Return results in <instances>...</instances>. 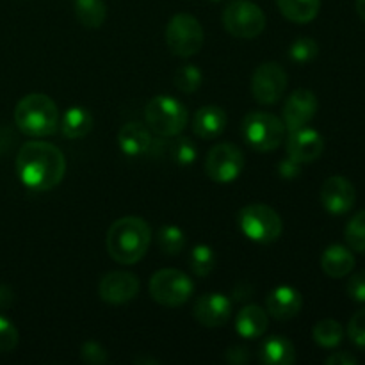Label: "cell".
<instances>
[{
  "instance_id": "obj_15",
  "label": "cell",
  "mask_w": 365,
  "mask_h": 365,
  "mask_svg": "<svg viewBox=\"0 0 365 365\" xmlns=\"http://www.w3.org/2000/svg\"><path fill=\"white\" fill-rule=\"evenodd\" d=\"M232 316V302L220 292H209L196 299L195 317L207 328H220Z\"/></svg>"
},
{
  "instance_id": "obj_35",
  "label": "cell",
  "mask_w": 365,
  "mask_h": 365,
  "mask_svg": "<svg viewBox=\"0 0 365 365\" xmlns=\"http://www.w3.org/2000/svg\"><path fill=\"white\" fill-rule=\"evenodd\" d=\"M81 356L84 362L93 364V365H102L107 362V353L98 342L95 341H88L82 344L81 348Z\"/></svg>"
},
{
  "instance_id": "obj_8",
  "label": "cell",
  "mask_w": 365,
  "mask_h": 365,
  "mask_svg": "<svg viewBox=\"0 0 365 365\" xmlns=\"http://www.w3.org/2000/svg\"><path fill=\"white\" fill-rule=\"evenodd\" d=\"M203 29L192 14L178 13L166 27L168 48L178 57H192L203 46Z\"/></svg>"
},
{
  "instance_id": "obj_25",
  "label": "cell",
  "mask_w": 365,
  "mask_h": 365,
  "mask_svg": "<svg viewBox=\"0 0 365 365\" xmlns=\"http://www.w3.org/2000/svg\"><path fill=\"white\" fill-rule=\"evenodd\" d=\"M75 16L84 27L98 29L107 18V6L103 0H75Z\"/></svg>"
},
{
  "instance_id": "obj_32",
  "label": "cell",
  "mask_w": 365,
  "mask_h": 365,
  "mask_svg": "<svg viewBox=\"0 0 365 365\" xmlns=\"http://www.w3.org/2000/svg\"><path fill=\"white\" fill-rule=\"evenodd\" d=\"M170 155L180 166H189L196 160L198 157V148L195 143L187 138H177L170 145Z\"/></svg>"
},
{
  "instance_id": "obj_42",
  "label": "cell",
  "mask_w": 365,
  "mask_h": 365,
  "mask_svg": "<svg viewBox=\"0 0 365 365\" xmlns=\"http://www.w3.org/2000/svg\"><path fill=\"white\" fill-rule=\"evenodd\" d=\"M210 2H220V0H210Z\"/></svg>"
},
{
  "instance_id": "obj_40",
  "label": "cell",
  "mask_w": 365,
  "mask_h": 365,
  "mask_svg": "<svg viewBox=\"0 0 365 365\" xmlns=\"http://www.w3.org/2000/svg\"><path fill=\"white\" fill-rule=\"evenodd\" d=\"M13 299H14L13 291H11L7 285H0V310L9 309L11 303H13Z\"/></svg>"
},
{
  "instance_id": "obj_18",
  "label": "cell",
  "mask_w": 365,
  "mask_h": 365,
  "mask_svg": "<svg viewBox=\"0 0 365 365\" xmlns=\"http://www.w3.org/2000/svg\"><path fill=\"white\" fill-rule=\"evenodd\" d=\"M118 145L125 155L138 157L152 150L153 139L145 125L130 121V123H125L118 132Z\"/></svg>"
},
{
  "instance_id": "obj_9",
  "label": "cell",
  "mask_w": 365,
  "mask_h": 365,
  "mask_svg": "<svg viewBox=\"0 0 365 365\" xmlns=\"http://www.w3.org/2000/svg\"><path fill=\"white\" fill-rule=\"evenodd\" d=\"M195 291V284L178 269H160L150 280V296L163 307H180Z\"/></svg>"
},
{
  "instance_id": "obj_31",
  "label": "cell",
  "mask_w": 365,
  "mask_h": 365,
  "mask_svg": "<svg viewBox=\"0 0 365 365\" xmlns=\"http://www.w3.org/2000/svg\"><path fill=\"white\" fill-rule=\"evenodd\" d=\"M319 53V45H317L316 39L312 38H298L296 41H292V45L289 46V57L291 61L299 64H305L314 61Z\"/></svg>"
},
{
  "instance_id": "obj_22",
  "label": "cell",
  "mask_w": 365,
  "mask_h": 365,
  "mask_svg": "<svg viewBox=\"0 0 365 365\" xmlns=\"http://www.w3.org/2000/svg\"><path fill=\"white\" fill-rule=\"evenodd\" d=\"M260 360L267 365H291L296 362V349L291 341L274 335L267 339L260 348Z\"/></svg>"
},
{
  "instance_id": "obj_13",
  "label": "cell",
  "mask_w": 365,
  "mask_h": 365,
  "mask_svg": "<svg viewBox=\"0 0 365 365\" xmlns=\"http://www.w3.org/2000/svg\"><path fill=\"white\" fill-rule=\"evenodd\" d=\"M139 292V278L128 271H113L102 278L98 285L100 298L110 305H123Z\"/></svg>"
},
{
  "instance_id": "obj_14",
  "label": "cell",
  "mask_w": 365,
  "mask_h": 365,
  "mask_svg": "<svg viewBox=\"0 0 365 365\" xmlns=\"http://www.w3.org/2000/svg\"><path fill=\"white\" fill-rule=\"evenodd\" d=\"M317 98L310 89H296L284 106V123L289 130H298L314 120L317 113Z\"/></svg>"
},
{
  "instance_id": "obj_16",
  "label": "cell",
  "mask_w": 365,
  "mask_h": 365,
  "mask_svg": "<svg viewBox=\"0 0 365 365\" xmlns=\"http://www.w3.org/2000/svg\"><path fill=\"white\" fill-rule=\"evenodd\" d=\"M323 135L317 130L302 127L298 130L291 132V138L287 141V153L291 159L298 160L299 164L314 163V160L323 155Z\"/></svg>"
},
{
  "instance_id": "obj_12",
  "label": "cell",
  "mask_w": 365,
  "mask_h": 365,
  "mask_svg": "<svg viewBox=\"0 0 365 365\" xmlns=\"http://www.w3.org/2000/svg\"><path fill=\"white\" fill-rule=\"evenodd\" d=\"M355 185L341 175L330 177L321 187V203L334 216H342V214L349 212L355 205Z\"/></svg>"
},
{
  "instance_id": "obj_3",
  "label": "cell",
  "mask_w": 365,
  "mask_h": 365,
  "mask_svg": "<svg viewBox=\"0 0 365 365\" xmlns=\"http://www.w3.org/2000/svg\"><path fill=\"white\" fill-rule=\"evenodd\" d=\"M14 123L31 138H46L57 130L59 110L56 102L43 93H31L18 102L14 109Z\"/></svg>"
},
{
  "instance_id": "obj_27",
  "label": "cell",
  "mask_w": 365,
  "mask_h": 365,
  "mask_svg": "<svg viewBox=\"0 0 365 365\" xmlns=\"http://www.w3.org/2000/svg\"><path fill=\"white\" fill-rule=\"evenodd\" d=\"M202 70L198 66H195V64H184L173 75L175 88L178 91L185 93V95H192L195 91H198L200 86H202Z\"/></svg>"
},
{
  "instance_id": "obj_28",
  "label": "cell",
  "mask_w": 365,
  "mask_h": 365,
  "mask_svg": "<svg viewBox=\"0 0 365 365\" xmlns=\"http://www.w3.org/2000/svg\"><path fill=\"white\" fill-rule=\"evenodd\" d=\"M189 264L196 277H209L212 273L214 266H216V255L214 250L207 245H198L192 248L191 257H189Z\"/></svg>"
},
{
  "instance_id": "obj_26",
  "label": "cell",
  "mask_w": 365,
  "mask_h": 365,
  "mask_svg": "<svg viewBox=\"0 0 365 365\" xmlns=\"http://www.w3.org/2000/svg\"><path fill=\"white\" fill-rule=\"evenodd\" d=\"M312 337L321 348L334 349L344 339V328L341 327V323L335 319H323L314 327Z\"/></svg>"
},
{
  "instance_id": "obj_6",
  "label": "cell",
  "mask_w": 365,
  "mask_h": 365,
  "mask_svg": "<svg viewBox=\"0 0 365 365\" xmlns=\"http://www.w3.org/2000/svg\"><path fill=\"white\" fill-rule=\"evenodd\" d=\"M239 227L246 237L260 242V245L278 241L282 230H284V223L277 210L271 209L269 205H262V203L245 207L239 212Z\"/></svg>"
},
{
  "instance_id": "obj_23",
  "label": "cell",
  "mask_w": 365,
  "mask_h": 365,
  "mask_svg": "<svg viewBox=\"0 0 365 365\" xmlns=\"http://www.w3.org/2000/svg\"><path fill=\"white\" fill-rule=\"evenodd\" d=\"M93 114L84 107H71L64 113L63 121H61V132L68 139H81L91 132Z\"/></svg>"
},
{
  "instance_id": "obj_17",
  "label": "cell",
  "mask_w": 365,
  "mask_h": 365,
  "mask_svg": "<svg viewBox=\"0 0 365 365\" xmlns=\"http://www.w3.org/2000/svg\"><path fill=\"white\" fill-rule=\"evenodd\" d=\"M302 305V294L291 285H280V287L273 289L266 298L267 314L277 321H289L298 316Z\"/></svg>"
},
{
  "instance_id": "obj_37",
  "label": "cell",
  "mask_w": 365,
  "mask_h": 365,
  "mask_svg": "<svg viewBox=\"0 0 365 365\" xmlns=\"http://www.w3.org/2000/svg\"><path fill=\"white\" fill-rule=\"evenodd\" d=\"M278 173H280V177L285 178V180H294V178H298L299 175H302V164L289 157V159L282 160V163L278 164Z\"/></svg>"
},
{
  "instance_id": "obj_20",
  "label": "cell",
  "mask_w": 365,
  "mask_h": 365,
  "mask_svg": "<svg viewBox=\"0 0 365 365\" xmlns=\"http://www.w3.org/2000/svg\"><path fill=\"white\" fill-rule=\"evenodd\" d=\"M321 267L330 278H344L355 267V257H353L351 248L334 245L324 250L321 257Z\"/></svg>"
},
{
  "instance_id": "obj_19",
  "label": "cell",
  "mask_w": 365,
  "mask_h": 365,
  "mask_svg": "<svg viewBox=\"0 0 365 365\" xmlns=\"http://www.w3.org/2000/svg\"><path fill=\"white\" fill-rule=\"evenodd\" d=\"M227 128V113L220 106H205L195 114L192 130L202 139H216Z\"/></svg>"
},
{
  "instance_id": "obj_33",
  "label": "cell",
  "mask_w": 365,
  "mask_h": 365,
  "mask_svg": "<svg viewBox=\"0 0 365 365\" xmlns=\"http://www.w3.org/2000/svg\"><path fill=\"white\" fill-rule=\"evenodd\" d=\"M18 346V330L7 317L0 316V353H11Z\"/></svg>"
},
{
  "instance_id": "obj_34",
  "label": "cell",
  "mask_w": 365,
  "mask_h": 365,
  "mask_svg": "<svg viewBox=\"0 0 365 365\" xmlns=\"http://www.w3.org/2000/svg\"><path fill=\"white\" fill-rule=\"evenodd\" d=\"M348 335L353 341V344L365 349V309L359 310V312L349 319Z\"/></svg>"
},
{
  "instance_id": "obj_29",
  "label": "cell",
  "mask_w": 365,
  "mask_h": 365,
  "mask_svg": "<svg viewBox=\"0 0 365 365\" xmlns=\"http://www.w3.org/2000/svg\"><path fill=\"white\" fill-rule=\"evenodd\" d=\"M157 242L160 250L168 255H178L185 246V234L175 225H166L157 234Z\"/></svg>"
},
{
  "instance_id": "obj_2",
  "label": "cell",
  "mask_w": 365,
  "mask_h": 365,
  "mask_svg": "<svg viewBox=\"0 0 365 365\" xmlns=\"http://www.w3.org/2000/svg\"><path fill=\"white\" fill-rule=\"evenodd\" d=\"M152 242V230L143 217L127 216L114 221L107 232V252L118 264L139 262Z\"/></svg>"
},
{
  "instance_id": "obj_4",
  "label": "cell",
  "mask_w": 365,
  "mask_h": 365,
  "mask_svg": "<svg viewBox=\"0 0 365 365\" xmlns=\"http://www.w3.org/2000/svg\"><path fill=\"white\" fill-rule=\"evenodd\" d=\"M145 121L153 134L160 138H175L187 125V109L173 96H153L145 107Z\"/></svg>"
},
{
  "instance_id": "obj_10",
  "label": "cell",
  "mask_w": 365,
  "mask_h": 365,
  "mask_svg": "<svg viewBox=\"0 0 365 365\" xmlns=\"http://www.w3.org/2000/svg\"><path fill=\"white\" fill-rule=\"evenodd\" d=\"M245 168V155L232 143H220L209 150L205 159V171L210 180L217 184H230L237 180Z\"/></svg>"
},
{
  "instance_id": "obj_5",
  "label": "cell",
  "mask_w": 365,
  "mask_h": 365,
  "mask_svg": "<svg viewBox=\"0 0 365 365\" xmlns=\"http://www.w3.org/2000/svg\"><path fill=\"white\" fill-rule=\"evenodd\" d=\"M242 135L246 143L257 152H273L284 141L285 125L274 114L255 110V113L246 114L242 120Z\"/></svg>"
},
{
  "instance_id": "obj_30",
  "label": "cell",
  "mask_w": 365,
  "mask_h": 365,
  "mask_svg": "<svg viewBox=\"0 0 365 365\" xmlns=\"http://www.w3.org/2000/svg\"><path fill=\"white\" fill-rule=\"evenodd\" d=\"M344 237L348 248H351L353 252L365 253V210H360L349 220L344 230Z\"/></svg>"
},
{
  "instance_id": "obj_11",
  "label": "cell",
  "mask_w": 365,
  "mask_h": 365,
  "mask_svg": "<svg viewBox=\"0 0 365 365\" xmlns=\"http://www.w3.org/2000/svg\"><path fill=\"white\" fill-rule=\"evenodd\" d=\"M287 73L278 63H262L252 75L253 98L262 106H273L284 96Z\"/></svg>"
},
{
  "instance_id": "obj_7",
  "label": "cell",
  "mask_w": 365,
  "mask_h": 365,
  "mask_svg": "<svg viewBox=\"0 0 365 365\" xmlns=\"http://www.w3.org/2000/svg\"><path fill=\"white\" fill-rule=\"evenodd\" d=\"M223 25L234 38L253 39L266 29V14L250 0H232L223 11Z\"/></svg>"
},
{
  "instance_id": "obj_1",
  "label": "cell",
  "mask_w": 365,
  "mask_h": 365,
  "mask_svg": "<svg viewBox=\"0 0 365 365\" xmlns=\"http://www.w3.org/2000/svg\"><path fill=\"white\" fill-rule=\"evenodd\" d=\"M16 173L32 191H48L61 184L66 173V159L52 143L29 141L16 155Z\"/></svg>"
},
{
  "instance_id": "obj_36",
  "label": "cell",
  "mask_w": 365,
  "mask_h": 365,
  "mask_svg": "<svg viewBox=\"0 0 365 365\" xmlns=\"http://www.w3.org/2000/svg\"><path fill=\"white\" fill-rule=\"evenodd\" d=\"M346 291H348L351 299H355L359 303H365V271L355 273L349 278L348 285H346Z\"/></svg>"
},
{
  "instance_id": "obj_38",
  "label": "cell",
  "mask_w": 365,
  "mask_h": 365,
  "mask_svg": "<svg viewBox=\"0 0 365 365\" xmlns=\"http://www.w3.org/2000/svg\"><path fill=\"white\" fill-rule=\"evenodd\" d=\"M227 360L230 364H235V365H241V364H246L250 360L248 356V349L246 348H241V346H234V348H230L227 351Z\"/></svg>"
},
{
  "instance_id": "obj_21",
  "label": "cell",
  "mask_w": 365,
  "mask_h": 365,
  "mask_svg": "<svg viewBox=\"0 0 365 365\" xmlns=\"http://www.w3.org/2000/svg\"><path fill=\"white\" fill-rule=\"evenodd\" d=\"M235 330L245 339H259L267 330V312L259 305H248L237 314Z\"/></svg>"
},
{
  "instance_id": "obj_41",
  "label": "cell",
  "mask_w": 365,
  "mask_h": 365,
  "mask_svg": "<svg viewBox=\"0 0 365 365\" xmlns=\"http://www.w3.org/2000/svg\"><path fill=\"white\" fill-rule=\"evenodd\" d=\"M355 7H356V13H359V16L365 21V0H355Z\"/></svg>"
},
{
  "instance_id": "obj_39",
  "label": "cell",
  "mask_w": 365,
  "mask_h": 365,
  "mask_svg": "<svg viewBox=\"0 0 365 365\" xmlns=\"http://www.w3.org/2000/svg\"><path fill=\"white\" fill-rule=\"evenodd\" d=\"M356 362H359L356 356H353L351 353L346 351H337L327 359V365H355Z\"/></svg>"
},
{
  "instance_id": "obj_24",
  "label": "cell",
  "mask_w": 365,
  "mask_h": 365,
  "mask_svg": "<svg viewBox=\"0 0 365 365\" xmlns=\"http://www.w3.org/2000/svg\"><path fill=\"white\" fill-rule=\"evenodd\" d=\"M278 9L294 24H309L319 14L321 0H277Z\"/></svg>"
}]
</instances>
